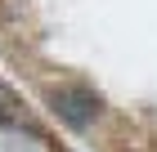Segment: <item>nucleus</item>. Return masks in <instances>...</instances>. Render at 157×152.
<instances>
[{"label":"nucleus","instance_id":"nucleus-1","mask_svg":"<svg viewBox=\"0 0 157 152\" xmlns=\"http://www.w3.org/2000/svg\"><path fill=\"white\" fill-rule=\"evenodd\" d=\"M45 103H49V112H54L67 130H90L94 117H99V98L85 90V85H59V90L45 94Z\"/></svg>","mask_w":157,"mask_h":152},{"label":"nucleus","instance_id":"nucleus-2","mask_svg":"<svg viewBox=\"0 0 157 152\" xmlns=\"http://www.w3.org/2000/svg\"><path fill=\"white\" fill-rule=\"evenodd\" d=\"M9 121H18V98L0 85V125H9Z\"/></svg>","mask_w":157,"mask_h":152}]
</instances>
